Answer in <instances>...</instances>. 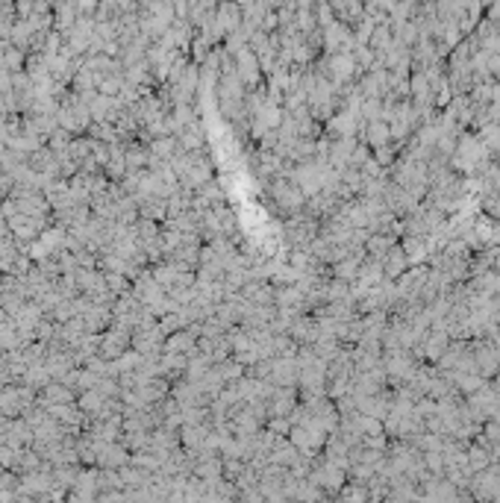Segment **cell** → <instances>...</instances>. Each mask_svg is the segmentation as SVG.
<instances>
[{
	"instance_id": "obj_1",
	"label": "cell",
	"mask_w": 500,
	"mask_h": 503,
	"mask_svg": "<svg viewBox=\"0 0 500 503\" xmlns=\"http://www.w3.org/2000/svg\"><path fill=\"white\" fill-rule=\"evenodd\" d=\"M488 68H491V71H494V74L500 77V56H491V59H488Z\"/></svg>"
}]
</instances>
